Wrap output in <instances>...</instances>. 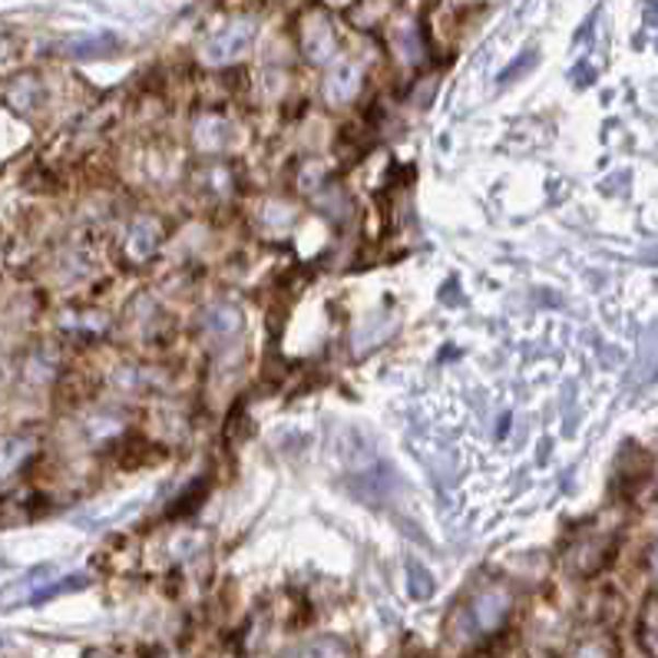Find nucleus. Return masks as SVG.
I'll return each instance as SVG.
<instances>
[{
  "mask_svg": "<svg viewBox=\"0 0 658 658\" xmlns=\"http://www.w3.org/2000/svg\"><path fill=\"white\" fill-rule=\"evenodd\" d=\"M638 642L642 648L658 658V592H651L642 605V615H638Z\"/></svg>",
  "mask_w": 658,
  "mask_h": 658,
  "instance_id": "f8f14e48",
  "label": "nucleus"
},
{
  "mask_svg": "<svg viewBox=\"0 0 658 658\" xmlns=\"http://www.w3.org/2000/svg\"><path fill=\"white\" fill-rule=\"evenodd\" d=\"M648 569H651V573L658 576V543H655V546L648 550Z\"/></svg>",
  "mask_w": 658,
  "mask_h": 658,
  "instance_id": "a211bd4d",
  "label": "nucleus"
},
{
  "mask_svg": "<svg viewBox=\"0 0 658 658\" xmlns=\"http://www.w3.org/2000/svg\"><path fill=\"white\" fill-rule=\"evenodd\" d=\"M394 8H397V0H358V8H351L348 18H351L355 27L374 31V27H381L391 18Z\"/></svg>",
  "mask_w": 658,
  "mask_h": 658,
  "instance_id": "9d476101",
  "label": "nucleus"
},
{
  "mask_svg": "<svg viewBox=\"0 0 658 658\" xmlns=\"http://www.w3.org/2000/svg\"><path fill=\"white\" fill-rule=\"evenodd\" d=\"M365 86V70L355 60H335L324 77V100L332 106H348Z\"/></svg>",
  "mask_w": 658,
  "mask_h": 658,
  "instance_id": "20e7f679",
  "label": "nucleus"
},
{
  "mask_svg": "<svg viewBox=\"0 0 658 658\" xmlns=\"http://www.w3.org/2000/svg\"><path fill=\"white\" fill-rule=\"evenodd\" d=\"M203 332L212 338H235L242 332V311L229 301L209 304L203 311Z\"/></svg>",
  "mask_w": 658,
  "mask_h": 658,
  "instance_id": "423d86ee",
  "label": "nucleus"
},
{
  "mask_svg": "<svg viewBox=\"0 0 658 658\" xmlns=\"http://www.w3.org/2000/svg\"><path fill=\"white\" fill-rule=\"evenodd\" d=\"M265 222L275 226V229H288L295 222V209L291 206H281V203H268L265 206Z\"/></svg>",
  "mask_w": 658,
  "mask_h": 658,
  "instance_id": "dca6fc26",
  "label": "nucleus"
},
{
  "mask_svg": "<svg viewBox=\"0 0 658 658\" xmlns=\"http://www.w3.org/2000/svg\"><path fill=\"white\" fill-rule=\"evenodd\" d=\"M193 139H196V149H203V152H222L232 139V126L226 116L206 113L203 119H196Z\"/></svg>",
  "mask_w": 658,
  "mask_h": 658,
  "instance_id": "6e6552de",
  "label": "nucleus"
},
{
  "mask_svg": "<svg viewBox=\"0 0 658 658\" xmlns=\"http://www.w3.org/2000/svg\"><path fill=\"white\" fill-rule=\"evenodd\" d=\"M37 96H41V86H37V80H34V77H24V80H18V83L11 86V93H8L11 106H14V109H21V113H31V109H34V103H37Z\"/></svg>",
  "mask_w": 658,
  "mask_h": 658,
  "instance_id": "ddd939ff",
  "label": "nucleus"
},
{
  "mask_svg": "<svg viewBox=\"0 0 658 658\" xmlns=\"http://www.w3.org/2000/svg\"><path fill=\"white\" fill-rule=\"evenodd\" d=\"M573 658H615V642L605 638V635H592V638L576 645Z\"/></svg>",
  "mask_w": 658,
  "mask_h": 658,
  "instance_id": "4468645a",
  "label": "nucleus"
},
{
  "mask_svg": "<svg viewBox=\"0 0 658 658\" xmlns=\"http://www.w3.org/2000/svg\"><path fill=\"white\" fill-rule=\"evenodd\" d=\"M255 37H258L255 18H232L199 44V60L206 67H229L252 50Z\"/></svg>",
  "mask_w": 658,
  "mask_h": 658,
  "instance_id": "f257e3e1",
  "label": "nucleus"
},
{
  "mask_svg": "<svg viewBox=\"0 0 658 658\" xmlns=\"http://www.w3.org/2000/svg\"><path fill=\"white\" fill-rule=\"evenodd\" d=\"M513 609V596L504 586H486L473 596L470 602V622L476 632H497Z\"/></svg>",
  "mask_w": 658,
  "mask_h": 658,
  "instance_id": "7ed1b4c3",
  "label": "nucleus"
},
{
  "mask_svg": "<svg viewBox=\"0 0 658 658\" xmlns=\"http://www.w3.org/2000/svg\"><path fill=\"white\" fill-rule=\"evenodd\" d=\"M394 47H397V54L407 60V64H414L417 57H420V41H417V27H401L397 34H394Z\"/></svg>",
  "mask_w": 658,
  "mask_h": 658,
  "instance_id": "2eb2a0df",
  "label": "nucleus"
},
{
  "mask_svg": "<svg viewBox=\"0 0 658 658\" xmlns=\"http://www.w3.org/2000/svg\"><path fill=\"white\" fill-rule=\"evenodd\" d=\"M324 4H332V8H351L355 0H324Z\"/></svg>",
  "mask_w": 658,
  "mask_h": 658,
  "instance_id": "6ab92c4d",
  "label": "nucleus"
},
{
  "mask_svg": "<svg viewBox=\"0 0 658 658\" xmlns=\"http://www.w3.org/2000/svg\"><path fill=\"white\" fill-rule=\"evenodd\" d=\"M411 596L414 599H430L434 596V579L424 573V566H411Z\"/></svg>",
  "mask_w": 658,
  "mask_h": 658,
  "instance_id": "f3484780",
  "label": "nucleus"
},
{
  "mask_svg": "<svg viewBox=\"0 0 658 658\" xmlns=\"http://www.w3.org/2000/svg\"><path fill=\"white\" fill-rule=\"evenodd\" d=\"M90 658H109L106 651H96V655H90Z\"/></svg>",
  "mask_w": 658,
  "mask_h": 658,
  "instance_id": "aec40b11",
  "label": "nucleus"
},
{
  "mask_svg": "<svg viewBox=\"0 0 658 658\" xmlns=\"http://www.w3.org/2000/svg\"><path fill=\"white\" fill-rule=\"evenodd\" d=\"M609 556H612V543L596 540V536H582V540H576V543L569 546L566 566H569V573H576V576H592V573H599V569L605 566Z\"/></svg>",
  "mask_w": 658,
  "mask_h": 658,
  "instance_id": "39448f33",
  "label": "nucleus"
},
{
  "mask_svg": "<svg viewBox=\"0 0 658 658\" xmlns=\"http://www.w3.org/2000/svg\"><path fill=\"white\" fill-rule=\"evenodd\" d=\"M34 453V440L31 437H4L0 440V480L18 473Z\"/></svg>",
  "mask_w": 658,
  "mask_h": 658,
  "instance_id": "1a4fd4ad",
  "label": "nucleus"
},
{
  "mask_svg": "<svg viewBox=\"0 0 658 658\" xmlns=\"http://www.w3.org/2000/svg\"><path fill=\"white\" fill-rule=\"evenodd\" d=\"M295 658H351V645L338 635H318L295 651Z\"/></svg>",
  "mask_w": 658,
  "mask_h": 658,
  "instance_id": "9b49d317",
  "label": "nucleus"
},
{
  "mask_svg": "<svg viewBox=\"0 0 658 658\" xmlns=\"http://www.w3.org/2000/svg\"><path fill=\"white\" fill-rule=\"evenodd\" d=\"M159 245H162V229L152 219H139L126 235V255L132 262H149L159 252Z\"/></svg>",
  "mask_w": 658,
  "mask_h": 658,
  "instance_id": "0eeeda50",
  "label": "nucleus"
},
{
  "mask_svg": "<svg viewBox=\"0 0 658 658\" xmlns=\"http://www.w3.org/2000/svg\"><path fill=\"white\" fill-rule=\"evenodd\" d=\"M298 47L308 64L314 67H332L338 57V31L335 18L324 4H311L298 21Z\"/></svg>",
  "mask_w": 658,
  "mask_h": 658,
  "instance_id": "f03ea898",
  "label": "nucleus"
}]
</instances>
